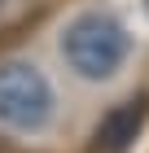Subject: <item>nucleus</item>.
Masks as SVG:
<instances>
[{
  "mask_svg": "<svg viewBox=\"0 0 149 153\" xmlns=\"http://www.w3.org/2000/svg\"><path fill=\"white\" fill-rule=\"evenodd\" d=\"M140 118H145V109H140V105H123L118 114L105 118L97 144H101V149H127V144L136 140V131H140Z\"/></svg>",
  "mask_w": 149,
  "mask_h": 153,
  "instance_id": "7ed1b4c3",
  "label": "nucleus"
},
{
  "mask_svg": "<svg viewBox=\"0 0 149 153\" xmlns=\"http://www.w3.org/2000/svg\"><path fill=\"white\" fill-rule=\"evenodd\" d=\"M145 13H149V0H145Z\"/></svg>",
  "mask_w": 149,
  "mask_h": 153,
  "instance_id": "39448f33",
  "label": "nucleus"
},
{
  "mask_svg": "<svg viewBox=\"0 0 149 153\" xmlns=\"http://www.w3.org/2000/svg\"><path fill=\"white\" fill-rule=\"evenodd\" d=\"M61 61L88 83H105L114 79L118 70L127 66V53H132V35L118 18L101 9H88V13H75L66 26H61Z\"/></svg>",
  "mask_w": 149,
  "mask_h": 153,
  "instance_id": "f257e3e1",
  "label": "nucleus"
},
{
  "mask_svg": "<svg viewBox=\"0 0 149 153\" xmlns=\"http://www.w3.org/2000/svg\"><path fill=\"white\" fill-rule=\"evenodd\" d=\"M57 114L53 83L31 61H0V127L44 131Z\"/></svg>",
  "mask_w": 149,
  "mask_h": 153,
  "instance_id": "f03ea898",
  "label": "nucleus"
},
{
  "mask_svg": "<svg viewBox=\"0 0 149 153\" xmlns=\"http://www.w3.org/2000/svg\"><path fill=\"white\" fill-rule=\"evenodd\" d=\"M18 4H22V0H0V18H4L9 9H18Z\"/></svg>",
  "mask_w": 149,
  "mask_h": 153,
  "instance_id": "20e7f679",
  "label": "nucleus"
}]
</instances>
